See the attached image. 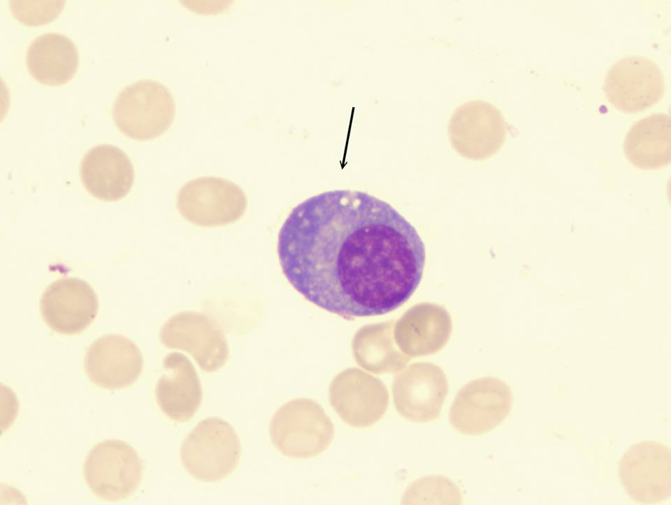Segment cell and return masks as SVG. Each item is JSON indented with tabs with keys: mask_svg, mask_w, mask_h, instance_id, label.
I'll return each mask as SVG.
<instances>
[{
	"mask_svg": "<svg viewBox=\"0 0 671 505\" xmlns=\"http://www.w3.org/2000/svg\"><path fill=\"white\" fill-rule=\"evenodd\" d=\"M83 367L89 380L106 390L133 385L143 368V356L137 345L120 334H106L87 348Z\"/></svg>",
	"mask_w": 671,
	"mask_h": 505,
	"instance_id": "cell-13",
	"label": "cell"
},
{
	"mask_svg": "<svg viewBox=\"0 0 671 505\" xmlns=\"http://www.w3.org/2000/svg\"><path fill=\"white\" fill-rule=\"evenodd\" d=\"M290 285L345 318L381 315L406 302L422 278L426 252L415 228L386 201L335 190L294 207L277 236Z\"/></svg>",
	"mask_w": 671,
	"mask_h": 505,
	"instance_id": "cell-1",
	"label": "cell"
},
{
	"mask_svg": "<svg viewBox=\"0 0 671 505\" xmlns=\"http://www.w3.org/2000/svg\"><path fill=\"white\" fill-rule=\"evenodd\" d=\"M623 152L628 162L642 170H658L671 162V118L655 113L636 122L626 134Z\"/></svg>",
	"mask_w": 671,
	"mask_h": 505,
	"instance_id": "cell-19",
	"label": "cell"
},
{
	"mask_svg": "<svg viewBox=\"0 0 671 505\" xmlns=\"http://www.w3.org/2000/svg\"><path fill=\"white\" fill-rule=\"evenodd\" d=\"M462 495L449 478L440 475L419 478L411 483L402 497L405 504H461Z\"/></svg>",
	"mask_w": 671,
	"mask_h": 505,
	"instance_id": "cell-20",
	"label": "cell"
},
{
	"mask_svg": "<svg viewBox=\"0 0 671 505\" xmlns=\"http://www.w3.org/2000/svg\"><path fill=\"white\" fill-rule=\"evenodd\" d=\"M507 132V125L500 111L482 99L458 106L448 125L453 148L462 156L475 160L496 154L505 142Z\"/></svg>",
	"mask_w": 671,
	"mask_h": 505,
	"instance_id": "cell-10",
	"label": "cell"
},
{
	"mask_svg": "<svg viewBox=\"0 0 671 505\" xmlns=\"http://www.w3.org/2000/svg\"><path fill=\"white\" fill-rule=\"evenodd\" d=\"M86 191L97 199L116 201L131 191L134 180L133 164L120 148L102 144L84 155L80 168Z\"/></svg>",
	"mask_w": 671,
	"mask_h": 505,
	"instance_id": "cell-17",
	"label": "cell"
},
{
	"mask_svg": "<svg viewBox=\"0 0 671 505\" xmlns=\"http://www.w3.org/2000/svg\"><path fill=\"white\" fill-rule=\"evenodd\" d=\"M334 427L324 409L307 398L290 400L273 414L269 426L270 441L283 455L310 458L324 452L334 436Z\"/></svg>",
	"mask_w": 671,
	"mask_h": 505,
	"instance_id": "cell-3",
	"label": "cell"
},
{
	"mask_svg": "<svg viewBox=\"0 0 671 505\" xmlns=\"http://www.w3.org/2000/svg\"><path fill=\"white\" fill-rule=\"evenodd\" d=\"M45 323L55 332L78 334L96 318L97 295L85 280L75 277L59 278L48 285L40 300Z\"/></svg>",
	"mask_w": 671,
	"mask_h": 505,
	"instance_id": "cell-12",
	"label": "cell"
},
{
	"mask_svg": "<svg viewBox=\"0 0 671 505\" xmlns=\"http://www.w3.org/2000/svg\"><path fill=\"white\" fill-rule=\"evenodd\" d=\"M513 405L510 387L494 378L472 381L457 393L449 411L452 426L460 433L480 436L499 426Z\"/></svg>",
	"mask_w": 671,
	"mask_h": 505,
	"instance_id": "cell-8",
	"label": "cell"
},
{
	"mask_svg": "<svg viewBox=\"0 0 671 505\" xmlns=\"http://www.w3.org/2000/svg\"><path fill=\"white\" fill-rule=\"evenodd\" d=\"M603 89L614 107L634 114L661 101L665 82L661 69L653 60L642 55H629L608 69Z\"/></svg>",
	"mask_w": 671,
	"mask_h": 505,
	"instance_id": "cell-11",
	"label": "cell"
},
{
	"mask_svg": "<svg viewBox=\"0 0 671 505\" xmlns=\"http://www.w3.org/2000/svg\"><path fill=\"white\" fill-rule=\"evenodd\" d=\"M84 480L97 497L109 502L125 499L138 488L143 463L128 443L108 439L94 446L82 468Z\"/></svg>",
	"mask_w": 671,
	"mask_h": 505,
	"instance_id": "cell-5",
	"label": "cell"
},
{
	"mask_svg": "<svg viewBox=\"0 0 671 505\" xmlns=\"http://www.w3.org/2000/svg\"><path fill=\"white\" fill-rule=\"evenodd\" d=\"M64 1H10L13 17L27 26H41L55 20L64 8Z\"/></svg>",
	"mask_w": 671,
	"mask_h": 505,
	"instance_id": "cell-21",
	"label": "cell"
},
{
	"mask_svg": "<svg viewBox=\"0 0 671 505\" xmlns=\"http://www.w3.org/2000/svg\"><path fill=\"white\" fill-rule=\"evenodd\" d=\"M26 65L31 76L48 86H60L75 76L79 65L75 44L66 36L48 32L31 41L26 54Z\"/></svg>",
	"mask_w": 671,
	"mask_h": 505,
	"instance_id": "cell-18",
	"label": "cell"
},
{
	"mask_svg": "<svg viewBox=\"0 0 671 505\" xmlns=\"http://www.w3.org/2000/svg\"><path fill=\"white\" fill-rule=\"evenodd\" d=\"M338 376L329 390V401L341 420L355 428H366L378 422L389 403L381 382L364 376Z\"/></svg>",
	"mask_w": 671,
	"mask_h": 505,
	"instance_id": "cell-15",
	"label": "cell"
},
{
	"mask_svg": "<svg viewBox=\"0 0 671 505\" xmlns=\"http://www.w3.org/2000/svg\"><path fill=\"white\" fill-rule=\"evenodd\" d=\"M176 207L183 218L203 227L234 223L245 214L247 198L233 182L215 176H203L186 183L178 192Z\"/></svg>",
	"mask_w": 671,
	"mask_h": 505,
	"instance_id": "cell-6",
	"label": "cell"
},
{
	"mask_svg": "<svg viewBox=\"0 0 671 505\" xmlns=\"http://www.w3.org/2000/svg\"><path fill=\"white\" fill-rule=\"evenodd\" d=\"M242 454L238 436L222 418L201 420L185 438L180 455L186 471L203 483H214L229 476L237 468Z\"/></svg>",
	"mask_w": 671,
	"mask_h": 505,
	"instance_id": "cell-2",
	"label": "cell"
},
{
	"mask_svg": "<svg viewBox=\"0 0 671 505\" xmlns=\"http://www.w3.org/2000/svg\"><path fill=\"white\" fill-rule=\"evenodd\" d=\"M159 339L167 348L190 355L205 372L219 370L229 358L223 330L201 312L185 311L174 314L162 325Z\"/></svg>",
	"mask_w": 671,
	"mask_h": 505,
	"instance_id": "cell-9",
	"label": "cell"
},
{
	"mask_svg": "<svg viewBox=\"0 0 671 505\" xmlns=\"http://www.w3.org/2000/svg\"><path fill=\"white\" fill-rule=\"evenodd\" d=\"M619 476L626 493L637 502L658 504L671 496V450L656 441L631 445L619 463Z\"/></svg>",
	"mask_w": 671,
	"mask_h": 505,
	"instance_id": "cell-7",
	"label": "cell"
},
{
	"mask_svg": "<svg viewBox=\"0 0 671 505\" xmlns=\"http://www.w3.org/2000/svg\"><path fill=\"white\" fill-rule=\"evenodd\" d=\"M447 393L448 384L442 370L432 364L420 363L394 381L393 401L401 416L424 423L440 416Z\"/></svg>",
	"mask_w": 671,
	"mask_h": 505,
	"instance_id": "cell-14",
	"label": "cell"
},
{
	"mask_svg": "<svg viewBox=\"0 0 671 505\" xmlns=\"http://www.w3.org/2000/svg\"><path fill=\"white\" fill-rule=\"evenodd\" d=\"M165 373L155 387V398L163 413L170 420L185 422L191 420L203 400L202 385L197 371L184 354L172 352L163 360Z\"/></svg>",
	"mask_w": 671,
	"mask_h": 505,
	"instance_id": "cell-16",
	"label": "cell"
},
{
	"mask_svg": "<svg viewBox=\"0 0 671 505\" xmlns=\"http://www.w3.org/2000/svg\"><path fill=\"white\" fill-rule=\"evenodd\" d=\"M114 123L126 136L147 141L164 134L175 116L174 98L159 81L143 79L122 89L112 110Z\"/></svg>",
	"mask_w": 671,
	"mask_h": 505,
	"instance_id": "cell-4",
	"label": "cell"
}]
</instances>
